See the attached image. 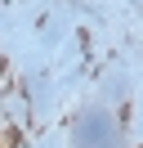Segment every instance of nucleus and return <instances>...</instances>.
Returning a JSON list of instances; mask_svg holds the SVG:
<instances>
[{
  "label": "nucleus",
  "mask_w": 143,
  "mask_h": 148,
  "mask_svg": "<svg viewBox=\"0 0 143 148\" xmlns=\"http://www.w3.org/2000/svg\"><path fill=\"white\" fill-rule=\"evenodd\" d=\"M72 148H125L116 117H112V112H85V117L76 121Z\"/></svg>",
  "instance_id": "1"
}]
</instances>
